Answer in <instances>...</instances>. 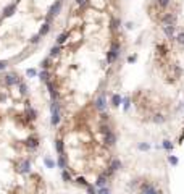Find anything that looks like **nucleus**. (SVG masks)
Returning a JSON list of instances; mask_svg holds the SVG:
<instances>
[{"instance_id":"nucleus-1","label":"nucleus","mask_w":184,"mask_h":194,"mask_svg":"<svg viewBox=\"0 0 184 194\" xmlns=\"http://www.w3.org/2000/svg\"><path fill=\"white\" fill-rule=\"evenodd\" d=\"M50 112H52L50 124H52V126H57V124L60 123V104L57 102V100L52 102V105H50Z\"/></svg>"},{"instance_id":"nucleus-2","label":"nucleus","mask_w":184,"mask_h":194,"mask_svg":"<svg viewBox=\"0 0 184 194\" xmlns=\"http://www.w3.org/2000/svg\"><path fill=\"white\" fill-rule=\"evenodd\" d=\"M118 55H119V44L118 42H113V44H111V49H110L108 54H107V62H108V63H115L116 58H118Z\"/></svg>"},{"instance_id":"nucleus-3","label":"nucleus","mask_w":184,"mask_h":194,"mask_svg":"<svg viewBox=\"0 0 184 194\" xmlns=\"http://www.w3.org/2000/svg\"><path fill=\"white\" fill-rule=\"evenodd\" d=\"M140 194H160V193L157 191V188H155L154 184L144 183L142 186H140Z\"/></svg>"},{"instance_id":"nucleus-4","label":"nucleus","mask_w":184,"mask_h":194,"mask_svg":"<svg viewBox=\"0 0 184 194\" xmlns=\"http://www.w3.org/2000/svg\"><path fill=\"white\" fill-rule=\"evenodd\" d=\"M15 13H16V2L7 5L5 8H3V11H2V16H3V18H10V16H13Z\"/></svg>"},{"instance_id":"nucleus-5","label":"nucleus","mask_w":184,"mask_h":194,"mask_svg":"<svg viewBox=\"0 0 184 194\" xmlns=\"http://www.w3.org/2000/svg\"><path fill=\"white\" fill-rule=\"evenodd\" d=\"M60 10H61V2H60V0H55V3L50 7V10H49V16L50 18L57 16L60 13Z\"/></svg>"},{"instance_id":"nucleus-6","label":"nucleus","mask_w":184,"mask_h":194,"mask_svg":"<svg viewBox=\"0 0 184 194\" xmlns=\"http://www.w3.org/2000/svg\"><path fill=\"white\" fill-rule=\"evenodd\" d=\"M95 104V109L100 110V112H104L105 107H107V100H105V94H100L99 97H97V100L94 102Z\"/></svg>"},{"instance_id":"nucleus-7","label":"nucleus","mask_w":184,"mask_h":194,"mask_svg":"<svg viewBox=\"0 0 184 194\" xmlns=\"http://www.w3.org/2000/svg\"><path fill=\"white\" fill-rule=\"evenodd\" d=\"M18 171H20L21 175H26L31 171V162L29 160H23L20 164V167H18Z\"/></svg>"},{"instance_id":"nucleus-8","label":"nucleus","mask_w":184,"mask_h":194,"mask_svg":"<svg viewBox=\"0 0 184 194\" xmlns=\"http://www.w3.org/2000/svg\"><path fill=\"white\" fill-rule=\"evenodd\" d=\"M163 32L166 34L168 39H174V24H165L163 26Z\"/></svg>"},{"instance_id":"nucleus-9","label":"nucleus","mask_w":184,"mask_h":194,"mask_svg":"<svg viewBox=\"0 0 184 194\" xmlns=\"http://www.w3.org/2000/svg\"><path fill=\"white\" fill-rule=\"evenodd\" d=\"M16 83H20V79H18V76L16 75L10 73V75L5 76V84L7 86H13V84H16Z\"/></svg>"},{"instance_id":"nucleus-10","label":"nucleus","mask_w":184,"mask_h":194,"mask_svg":"<svg viewBox=\"0 0 184 194\" xmlns=\"http://www.w3.org/2000/svg\"><path fill=\"white\" fill-rule=\"evenodd\" d=\"M26 146H28L29 149H36V147L39 146V139H37L36 136H29V138L26 139Z\"/></svg>"},{"instance_id":"nucleus-11","label":"nucleus","mask_w":184,"mask_h":194,"mask_svg":"<svg viewBox=\"0 0 184 194\" xmlns=\"http://www.w3.org/2000/svg\"><path fill=\"white\" fill-rule=\"evenodd\" d=\"M26 115H28V120H36V117H37V113H36V110L32 109L29 105V102L26 104Z\"/></svg>"},{"instance_id":"nucleus-12","label":"nucleus","mask_w":184,"mask_h":194,"mask_svg":"<svg viewBox=\"0 0 184 194\" xmlns=\"http://www.w3.org/2000/svg\"><path fill=\"white\" fill-rule=\"evenodd\" d=\"M107 178H108V176H107L105 173H102L99 178H97V181H95V186H97V188H105V184H107Z\"/></svg>"},{"instance_id":"nucleus-13","label":"nucleus","mask_w":184,"mask_h":194,"mask_svg":"<svg viewBox=\"0 0 184 194\" xmlns=\"http://www.w3.org/2000/svg\"><path fill=\"white\" fill-rule=\"evenodd\" d=\"M115 142H116V136L110 131V133H107L105 134V144H108V146H115Z\"/></svg>"},{"instance_id":"nucleus-14","label":"nucleus","mask_w":184,"mask_h":194,"mask_svg":"<svg viewBox=\"0 0 184 194\" xmlns=\"http://www.w3.org/2000/svg\"><path fill=\"white\" fill-rule=\"evenodd\" d=\"M163 26L165 24H174V21H176V16L174 15H171V13H168V15H165L163 16Z\"/></svg>"},{"instance_id":"nucleus-15","label":"nucleus","mask_w":184,"mask_h":194,"mask_svg":"<svg viewBox=\"0 0 184 194\" xmlns=\"http://www.w3.org/2000/svg\"><path fill=\"white\" fill-rule=\"evenodd\" d=\"M121 102H123V99H121V95H119V94H113V95H111V105H113V107H119Z\"/></svg>"},{"instance_id":"nucleus-16","label":"nucleus","mask_w":184,"mask_h":194,"mask_svg":"<svg viewBox=\"0 0 184 194\" xmlns=\"http://www.w3.org/2000/svg\"><path fill=\"white\" fill-rule=\"evenodd\" d=\"M49 31H50V23H44V24L40 26V29H39V36L42 37V36L49 34Z\"/></svg>"},{"instance_id":"nucleus-17","label":"nucleus","mask_w":184,"mask_h":194,"mask_svg":"<svg viewBox=\"0 0 184 194\" xmlns=\"http://www.w3.org/2000/svg\"><path fill=\"white\" fill-rule=\"evenodd\" d=\"M57 164H58V167H60L61 170L66 168V159H65V155H63V154L58 155V162H57Z\"/></svg>"},{"instance_id":"nucleus-18","label":"nucleus","mask_w":184,"mask_h":194,"mask_svg":"<svg viewBox=\"0 0 184 194\" xmlns=\"http://www.w3.org/2000/svg\"><path fill=\"white\" fill-rule=\"evenodd\" d=\"M55 149H57V152H58V155L63 154V141L57 139L55 141Z\"/></svg>"},{"instance_id":"nucleus-19","label":"nucleus","mask_w":184,"mask_h":194,"mask_svg":"<svg viewBox=\"0 0 184 194\" xmlns=\"http://www.w3.org/2000/svg\"><path fill=\"white\" fill-rule=\"evenodd\" d=\"M60 45H53V47H52V49H50V58H52V57H57V55L60 54Z\"/></svg>"},{"instance_id":"nucleus-20","label":"nucleus","mask_w":184,"mask_h":194,"mask_svg":"<svg viewBox=\"0 0 184 194\" xmlns=\"http://www.w3.org/2000/svg\"><path fill=\"white\" fill-rule=\"evenodd\" d=\"M66 39H68V34H66V32L60 34V36H58V39H57V45H61L63 42H66Z\"/></svg>"},{"instance_id":"nucleus-21","label":"nucleus","mask_w":184,"mask_h":194,"mask_svg":"<svg viewBox=\"0 0 184 194\" xmlns=\"http://www.w3.org/2000/svg\"><path fill=\"white\" fill-rule=\"evenodd\" d=\"M49 76H50V75H49V71H47V70H42V71L39 73V78H40L42 81H45V83H47V81H50Z\"/></svg>"},{"instance_id":"nucleus-22","label":"nucleus","mask_w":184,"mask_h":194,"mask_svg":"<svg viewBox=\"0 0 184 194\" xmlns=\"http://www.w3.org/2000/svg\"><path fill=\"white\" fill-rule=\"evenodd\" d=\"M61 179H63V181H66V183H68V181H71V175L68 173V171H66V170H63V171H61Z\"/></svg>"},{"instance_id":"nucleus-23","label":"nucleus","mask_w":184,"mask_h":194,"mask_svg":"<svg viewBox=\"0 0 184 194\" xmlns=\"http://www.w3.org/2000/svg\"><path fill=\"white\" fill-rule=\"evenodd\" d=\"M76 183H78V184H81V186H86V188L89 186V183H87V181H86V178H82V176H79V178H76Z\"/></svg>"},{"instance_id":"nucleus-24","label":"nucleus","mask_w":184,"mask_h":194,"mask_svg":"<svg viewBox=\"0 0 184 194\" xmlns=\"http://www.w3.org/2000/svg\"><path fill=\"white\" fill-rule=\"evenodd\" d=\"M40 66H42L44 70H47V68H49V66H50V58H45V60H42V62H40Z\"/></svg>"},{"instance_id":"nucleus-25","label":"nucleus","mask_w":184,"mask_h":194,"mask_svg":"<svg viewBox=\"0 0 184 194\" xmlns=\"http://www.w3.org/2000/svg\"><path fill=\"white\" fill-rule=\"evenodd\" d=\"M163 149H166V150H171V149H173V146H171V142H169L168 139L163 141Z\"/></svg>"},{"instance_id":"nucleus-26","label":"nucleus","mask_w":184,"mask_h":194,"mask_svg":"<svg viewBox=\"0 0 184 194\" xmlns=\"http://www.w3.org/2000/svg\"><path fill=\"white\" fill-rule=\"evenodd\" d=\"M154 121H155V123H163V121H165V117H163V115H155Z\"/></svg>"},{"instance_id":"nucleus-27","label":"nucleus","mask_w":184,"mask_h":194,"mask_svg":"<svg viewBox=\"0 0 184 194\" xmlns=\"http://www.w3.org/2000/svg\"><path fill=\"white\" fill-rule=\"evenodd\" d=\"M157 3H158V7H162V8H165V7H168L169 0H157Z\"/></svg>"},{"instance_id":"nucleus-28","label":"nucleus","mask_w":184,"mask_h":194,"mask_svg":"<svg viewBox=\"0 0 184 194\" xmlns=\"http://www.w3.org/2000/svg\"><path fill=\"white\" fill-rule=\"evenodd\" d=\"M20 92L21 94H26V92H28V87H26L24 83H20Z\"/></svg>"},{"instance_id":"nucleus-29","label":"nucleus","mask_w":184,"mask_h":194,"mask_svg":"<svg viewBox=\"0 0 184 194\" xmlns=\"http://www.w3.org/2000/svg\"><path fill=\"white\" fill-rule=\"evenodd\" d=\"M86 189H87V194H97V189H95L94 186H90V184Z\"/></svg>"},{"instance_id":"nucleus-30","label":"nucleus","mask_w":184,"mask_h":194,"mask_svg":"<svg viewBox=\"0 0 184 194\" xmlns=\"http://www.w3.org/2000/svg\"><path fill=\"white\" fill-rule=\"evenodd\" d=\"M39 40H40V36L36 34V36H32V37H31V44H37Z\"/></svg>"},{"instance_id":"nucleus-31","label":"nucleus","mask_w":184,"mask_h":194,"mask_svg":"<svg viewBox=\"0 0 184 194\" xmlns=\"http://www.w3.org/2000/svg\"><path fill=\"white\" fill-rule=\"evenodd\" d=\"M168 162L171 165H178V159H176V157H173V155H169V157H168Z\"/></svg>"},{"instance_id":"nucleus-32","label":"nucleus","mask_w":184,"mask_h":194,"mask_svg":"<svg viewBox=\"0 0 184 194\" xmlns=\"http://www.w3.org/2000/svg\"><path fill=\"white\" fill-rule=\"evenodd\" d=\"M44 162H45V165H47V167H49V168H53V167H55L53 160H50V159H45Z\"/></svg>"},{"instance_id":"nucleus-33","label":"nucleus","mask_w":184,"mask_h":194,"mask_svg":"<svg viewBox=\"0 0 184 194\" xmlns=\"http://www.w3.org/2000/svg\"><path fill=\"white\" fill-rule=\"evenodd\" d=\"M176 40H178L179 44L184 45V32H181V34H178V37H176Z\"/></svg>"},{"instance_id":"nucleus-34","label":"nucleus","mask_w":184,"mask_h":194,"mask_svg":"<svg viewBox=\"0 0 184 194\" xmlns=\"http://www.w3.org/2000/svg\"><path fill=\"white\" fill-rule=\"evenodd\" d=\"M97 194H110V191L107 188H99L97 189Z\"/></svg>"},{"instance_id":"nucleus-35","label":"nucleus","mask_w":184,"mask_h":194,"mask_svg":"<svg viewBox=\"0 0 184 194\" xmlns=\"http://www.w3.org/2000/svg\"><path fill=\"white\" fill-rule=\"evenodd\" d=\"M157 50H160V54H162V55L166 54V47H165V45H158V47H157Z\"/></svg>"},{"instance_id":"nucleus-36","label":"nucleus","mask_w":184,"mask_h":194,"mask_svg":"<svg viewBox=\"0 0 184 194\" xmlns=\"http://www.w3.org/2000/svg\"><path fill=\"white\" fill-rule=\"evenodd\" d=\"M7 65H8V63H7L5 60H0V71H2V70H5V68H7Z\"/></svg>"},{"instance_id":"nucleus-37","label":"nucleus","mask_w":184,"mask_h":194,"mask_svg":"<svg viewBox=\"0 0 184 194\" xmlns=\"http://www.w3.org/2000/svg\"><path fill=\"white\" fill-rule=\"evenodd\" d=\"M139 149H140V150H149L150 146H149V144H139Z\"/></svg>"},{"instance_id":"nucleus-38","label":"nucleus","mask_w":184,"mask_h":194,"mask_svg":"<svg viewBox=\"0 0 184 194\" xmlns=\"http://www.w3.org/2000/svg\"><path fill=\"white\" fill-rule=\"evenodd\" d=\"M26 75H28V76H36V70H32V68H31V70L26 71Z\"/></svg>"},{"instance_id":"nucleus-39","label":"nucleus","mask_w":184,"mask_h":194,"mask_svg":"<svg viewBox=\"0 0 184 194\" xmlns=\"http://www.w3.org/2000/svg\"><path fill=\"white\" fill-rule=\"evenodd\" d=\"M133 62H136V55H129L128 57V63H133Z\"/></svg>"},{"instance_id":"nucleus-40","label":"nucleus","mask_w":184,"mask_h":194,"mask_svg":"<svg viewBox=\"0 0 184 194\" xmlns=\"http://www.w3.org/2000/svg\"><path fill=\"white\" fill-rule=\"evenodd\" d=\"M76 3H78V5H81V7H84L86 3H87V0H76Z\"/></svg>"},{"instance_id":"nucleus-41","label":"nucleus","mask_w":184,"mask_h":194,"mask_svg":"<svg viewBox=\"0 0 184 194\" xmlns=\"http://www.w3.org/2000/svg\"><path fill=\"white\" fill-rule=\"evenodd\" d=\"M123 102H125V110H128V109H129V99L126 97V99L123 100Z\"/></svg>"},{"instance_id":"nucleus-42","label":"nucleus","mask_w":184,"mask_h":194,"mask_svg":"<svg viewBox=\"0 0 184 194\" xmlns=\"http://www.w3.org/2000/svg\"><path fill=\"white\" fill-rule=\"evenodd\" d=\"M60 2H61V0H60Z\"/></svg>"}]
</instances>
